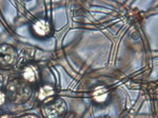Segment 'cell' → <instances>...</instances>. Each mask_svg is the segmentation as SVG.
<instances>
[{
	"label": "cell",
	"mask_w": 158,
	"mask_h": 118,
	"mask_svg": "<svg viewBox=\"0 0 158 118\" xmlns=\"http://www.w3.org/2000/svg\"><path fill=\"white\" fill-rule=\"evenodd\" d=\"M32 91L27 83L21 80H13L7 86V95L15 103H22L29 100Z\"/></svg>",
	"instance_id": "1"
},
{
	"label": "cell",
	"mask_w": 158,
	"mask_h": 118,
	"mask_svg": "<svg viewBox=\"0 0 158 118\" xmlns=\"http://www.w3.org/2000/svg\"><path fill=\"white\" fill-rule=\"evenodd\" d=\"M17 52L9 44L0 45V68L9 69L16 62Z\"/></svg>",
	"instance_id": "2"
},
{
	"label": "cell",
	"mask_w": 158,
	"mask_h": 118,
	"mask_svg": "<svg viewBox=\"0 0 158 118\" xmlns=\"http://www.w3.org/2000/svg\"><path fill=\"white\" fill-rule=\"evenodd\" d=\"M67 111V104L62 99H57L53 103L43 107V114L47 118H61Z\"/></svg>",
	"instance_id": "3"
},
{
	"label": "cell",
	"mask_w": 158,
	"mask_h": 118,
	"mask_svg": "<svg viewBox=\"0 0 158 118\" xmlns=\"http://www.w3.org/2000/svg\"><path fill=\"white\" fill-rule=\"evenodd\" d=\"M33 27H34L35 33L39 36H47L51 31L50 23L47 21V20H43V19L38 20V21L35 22V24Z\"/></svg>",
	"instance_id": "4"
},
{
	"label": "cell",
	"mask_w": 158,
	"mask_h": 118,
	"mask_svg": "<svg viewBox=\"0 0 158 118\" xmlns=\"http://www.w3.org/2000/svg\"><path fill=\"white\" fill-rule=\"evenodd\" d=\"M23 78L29 82H36L38 79V70L35 65H27L23 70Z\"/></svg>",
	"instance_id": "5"
},
{
	"label": "cell",
	"mask_w": 158,
	"mask_h": 118,
	"mask_svg": "<svg viewBox=\"0 0 158 118\" xmlns=\"http://www.w3.org/2000/svg\"><path fill=\"white\" fill-rule=\"evenodd\" d=\"M108 96H109V91L106 88H103V86H98V88H96L95 91L93 92L94 100L96 102H99V103L106 101Z\"/></svg>",
	"instance_id": "6"
},
{
	"label": "cell",
	"mask_w": 158,
	"mask_h": 118,
	"mask_svg": "<svg viewBox=\"0 0 158 118\" xmlns=\"http://www.w3.org/2000/svg\"><path fill=\"white\" fill-rule=\"evenodd\" d=\"M54 95V89L51 86H43L40 88L39 92H38V98L40 100H44V99L49 98V97Z\"/></svg>",
	"instance_id": "7"
},
{
	"label": "cell",
	"mask_w": 158,
	"mask_h": 118,
	"mask_svg": "<svg viewBox=\"0 0 158 118\" xmlns=\"http://www.w3.org/2000/svg\"><path fill=\"white\" fill-rule=\"evenodd\" d=\"M4 100H6V95L2 93V92H0V106L3 103Z\"/></svg>",
	"instance_id": "8"
},
{
	"label": "cell",
	"mask_w": 158,
	"mask_h": 118,
	"mask_svg": "<svg viewBox=\"0 0 158 118\" xmlns=\"http://www.w3.org/2000/svg\"><path fill=\"white\" fill-rule=\"evenodd\" d=\"M22 118H37L36 116H33V115H27V116H24Z\"/></svg>",
	"instance_id": "9"
},
{
	"label": "cell",
	"mask_w": 158,
	"mask_h": 118,
	"mask_svg": "<svg viewBox=\"0 0 158 118\" xmlns=\"http://www.w3.org/2000/svg\"><path fill=\"white\" fill-rule=\"evenodd\" d=\"M1 118H13V117H11V116H9V115H4V116H2Z\"/></svg>",
	"instance_id": "10"
}]
</instances>
